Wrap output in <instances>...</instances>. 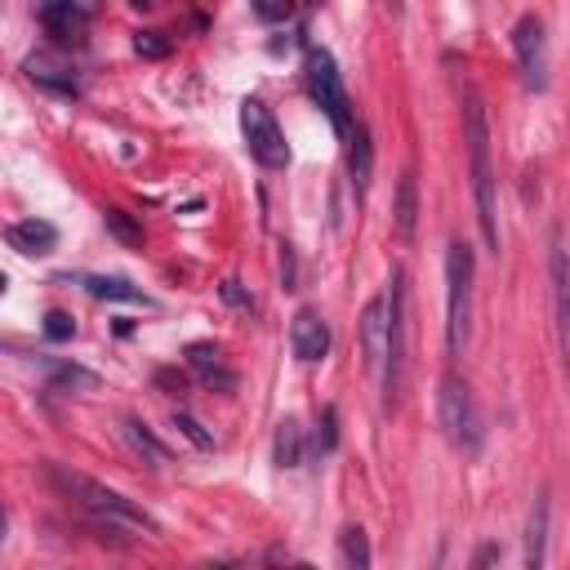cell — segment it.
<instances>
[{
  "mask_svg": "<svg viewBox=\"0 0 570 570\" xmlns=\"http://www.w3.org/2000/svg\"><path fill=\"white\" fill-rule=\"evenodd\" d=\"M303 71H307V89H312L316 107L330 116V125H334L338 134H352V129H356V120H352V98H347V89H343V76H338L334 53L321 49V45H312L307 58H303Z\"/></svg>",
  "mask_w": 570,
  "mask_h": 570,
  "instance_id": "obj_5",
  "label": "cell"
},
{
  "mask_svg": "<svg viewBox=\"0 0 570 570\" xmlns=\"http://www.w3.org/2000/svg\"><path fill=\"white\" fill-rule=\"evenodd\" d=\"M102 223H107V232H111L120 245H129V249H138V245H142V223H134L125 209L107 205V209H102Z\"/></svg>",
  "mask_w": 570,
  "mask_h": 570,
  "instance_id": "obj_23",
  "label": "cell"
},
{
  "mask_svg": "<svg viewBox=\"0 0 570 570\" xmlns=\"http://www.w3.org/2000/svg\"><path fill=\"white\" fill-rule=\"evenodd\" d=\"M22 71H27V80H31L36 89H45V94H58V98H76V94H80L76 67L62 62V58H53V53H31V58L22 62Z\"/></svg>",
  "mask_w": 570,
  "mask_h": 570,
  "instance_id": "obj_12",
  "label": "cell"
},
{
  "mask_svg": "<svg viewBox=\"0 0 570 570\" xmlns=\"http://www.w3.org/2000/svg\"><path fill=\"white\" fill-rule=\"evenodd\" d=\"M463 142H468V174L476 200V227L490 254H499V200H494V165H490V125L476 89H463Z\"/></svg>",
  "mask_w": 570,
  "mask_h": 570,
  "instance_id": "obj_1",
  "label": "cell"
},
{
  "mask_svg": "<svg viewBox=\"0 0 570 570\" xmlns=\"http://www.w3.org/2000/svg\"><path fill=\"white\" fill-rule=\"evenodd\" d=\"M254 13H258V18H267V22H276V18H289V4H263V0H258V4H254Z\"/></svg>",
  "mask_w": 570,
  "mask_h": 570,
  "instance_id": "obj_30",
  "label": "cell"
},
{
  "mask_svg": "<svg viewBox=\"0 0 570 570\" xmlns=\"http://www.w3.org/2000/svg\"><path fill=\"white\" fill-rule=\"evenodd\" d=\"M289 570H316V566H312V561H298V566H289Z\"/></svg>",
  "mask_w": 570,
  "mask_h": 570,
  "instance_id": "obj_32",
  "label": "cell"
},
{
  "mask_svg": "<svg viewBox=\"0 0 570 570\" xmlns=\"http://www.w3.org/2000/svg\"><path fill=\"white\" fill-rule=\"evenodd\" d=\"M436 419H441L450 445H459L463 454H476L481 450L485 423H481L476 396H472V387H468V379L459 370H445L441 383H436Z\"/></svg>",
  "mask_w": 570,
  "mask_h": 570,
  "instance_id": "obj_4",
  "label": "cell"
},
{
  "mask_svg": "<svg viewBox=\"0 0 570 570\" xmlns=\"http://www.w3.org/2000/svg\"><path fill=\"white\" fill-rule=\"evenodd\" d=\"M361 356H365V370L383 379V365H387V334H392V285H383L365 307H361Z\"/></svg>",
  "mask_w": 570,
  "mask_h": 570,
  "instance_id": "obj_7",
  "label": "cell"
},
{
  "mask_svg": "<svg viewBox=\"0 0 570 570\" xmlns=\"http://www.w3.org/2000/svg\"><path fill=\"white\" fill-rule=\"evenodd\" d=\"M289 347L307 365L330 352V325L321 321V312H312V307H298L294 312V321H289Z\"/></svg>",
  "mask_w": 570,
  "mask_h": 570,
  "instance_id": "obj_13",
  "label": "cell"
},
{
  "mask_svg": "<svg viewBox=\"0 0 570 570\" xmlns=\"http://www.w3.org/2000/svg\"><path fill=\"white\" fill-rule=\"evenodd\" d=\"M223 298L236 307H249V294H240V281H223Z\"/></svg>",
  "mask_w": 570,
  "mask_h": 570,
  "instance_id": "obj_31",
  "label": "cell"
},
{
  "mask_svg": "<svg viewBox=\"0 0 570 570\" xmlns=\"http://www.w3.org/2000/svg\"><path fill=\"white\" fill-rule=\"evenodd\" d=\"M187 361H191V370H196L209 387H223V392H227V387L236 383V374L223 365V352H218L214 343H191V347H187Z\"/></svg>",
  "mask_w": 570,
  "mask_h": 570,
  "instance_id": "obj_18",
  "label": "cell"
},
{
  "mask_svg": "<svg viewBox=\"0 0 570 570\" xmlns=\"http://www.w3.org/2000/svg\"><path fill=\"white\" fill-rule=\"evenodd\" d=\"M414 227H419V183H414V169H405L392 196V232L396 240H414Z\"/></svg>",
  "mask_w": 570,
  "mask_h": 570,
  "instance_id": "obj_17",
  "label": "cell"
},
{
  "mask_svg": "<svg viewBox=\"0 0 570 570\" xmlns=\"http://www.w3.org/2000/svg\"><path fill=\"white\" fill-rule=\"evenodd\" d=\"M494 566H499V543H481L468 561V570H494Z\"/></svg>",
  "mask_w": 570,
  "mask_h": 570,
  "instance_id": "obj_28",
  "label": "cell"
},
{
  "mask_svg": "<svg viewBox=\"0 0 570 570\" xmlns=\"http://www.w3.org/2000/svg\"><path fill=\"white\" fill-rule=\"evenodd\" d=\"M156 383L169 387V392H183L187 387V374H174V370H156Z\"/></svg>",
  "mask_w": 570,
  "mask_h": 570,
  "instance_id": "obj_29",
  "label": "cell"
},
{
  "mask_svg": "<svg viewBox=\"0 0 570 570\" xmlns=\"http://www.w3.org/2000/svg\"><path fill=\"white\" fill-rule=\"evenodd\" d=\"M80 285H85V294L107 298V303H147L142 289L134 281H125V276H80Z\"/></svg>",
  "mask_w": 570,
  "mask_h": 570,
  "instance_id": "obj_19",
  "label": "cell"
},
{
  "mask_svg": "<svg viewBox=\"0 0 570 570\" xmlns=\"http://www.w3.org/2000/svg\"><path fill=\"white\" fill-rule=\"evenodd\" d=\"M45 472H49V481H53L80 512H89L98 525L156 534V521H151L134 499H125L120 490H111V485H102V481H94V476H85V472H71V468H62V463H49Z\"/></svg>",
  "mask_w": 570,
  "mask_h": 570,
  "instance_id": "obj_2",
  "label": "cell"
},
{
  "mask_svg": "<svg viewBox=\"0 0 570 570\" xmlns=\"http://www.w3.org/2000/svg\"><path fill=\"white\" fill-rule=\"evenodd\" d=\"M548 285H552V312H557V347H561V370L570 379V249L561 232H552L548 249Z\"/></svg>",
  "mask_w": 570,
  "mask_h": 570,
  "instance_id": "obj_9",
  "label": "cell"
},
{
  "mask_svg": "<svg viewBox=\"0 0 570 570\" xmlns=\"http://www.w3.org/2000/svg\"><path fill=\"white\" fill-rule=\"evenodd\" d=\"M240 134H245V147H249V156L258 165H267V169H285L289 165L285 129L276 125V111L263 98H245L240 102Z\"/></svg>",
  "mask_w": 570,
  "mask_h": 570,
  "instance_id": "obj_6",
  "label": "cell"
},
{
  "mask_svg": "<svg viewBox=\"0 0 570 570\" xmlns=\"http://www.w3.org/2000/svg\"><path fill=\"white\" fill-rule=\"evenodd\" d=\"M272 459H276V468H298V463H303V428H298L294 419H281V423H276Z\"/></svg>",
  "mask_w": 570,
  "mask_h": 570,
  "instance_id": "obj_20",
  "label": "cell"
},
{
  "mask_svg": "<svg viewBox=\"0 0 570 570\" xmlns=\"http://www.w3.org/2000/svg\"><path fill=\"white\" fill-rule=\"evenodd\" d=\"M174 428H178V432H183V436H187L196 450H209V445H214V436H209V432H205V428H200V423H196L187 410H174Z\"/></svg>",
  "mask_w": 570,
  "mask_h": 570,
  "instance_id": "obj_25",
  "label": "cell"
},
{
  "mask_svg": "<svg viewBox=\"0 0 570 570\" xmlns=\"http://www.w3.org/2000/svg\"><path fill=\"white\" fill-rule=\"evenodd\" d=\"M36 22L45 27V36H49L58 49H76V45H85L89 9H85V4H71V0H49V4L36 9Z\"/></svg>",
  "mask_w": 570,
  "mask_h": 570,
  "instance_id": "obj_11",
  "label": "cell"
},
{
  "mask_svg": "<svg viewBox=\"0 0 570 570\" xmlns=\"http://www.w3.org/2000/svg\"><path fill=\"white\" fill-rule=\"evenodd\" d=\"M338 557H343V570H370V534L361 525H343Z\"/></svg>",
  "mask_w": 570,
  "mask_h": 570,
  "instance_id": "obj_21",
  "label": "cell"
},
{
  "mask_svg": "<svg viewBox=\"0 0 570 570\" xmlns=\"http://www.w3.org/2000/svg\"><path fill=\"white\" fill-rule=\"evenodd\" d=\"M125 441H129L142 459H151V463H169V445H160V441L138 423V419H125Z\"/></svg>",
  "mask_w": 570,
  "mask_h": 570,
  "instance_id": "obj_22",
  "label": "cell"
},
{
  "mask_svg": "<svg viewBox=\"0 0 570 570\" xmlns=\"http://www.w3.org/2000/svg\"><path fill=\"white\" fill-rule=\"evenodd\" d=\"M370 178H374V138H370V125L356 120V129L347 134V183L356 196H365Z\"/></svg>",
  "mask_w": 570,
  "mask_h": 570,
  "instance_id": "obj_15",
  "label": "cell"
},
{
  "mask_svg": "<svg viewBox=\"0 0 570 570\" xmlns=\"http://www.w3.org/2000/svg\"><path fill=\"white\" fill-rule=\"evenodd\" d=\"M548 521H552V503H548V490H539L525 517V570L548 566Z\"/></svg>",
  "mask_w": 570,
  "mask_h": 570,
  "instance_id": "obj_14",
  "label": "cell"
},
{
  "mask_svg": "<svg viewBox=\"0 0 570 570\" xmlns=\"http://www.w3.org/2000/svg\"><path fill=\"white\" fill-rule=\"evenodd\" d=\"M472 245L468 240H450L445 245V347L450 356H463L468 347V330H472Z\"/></svg>",
  "mask_w": 570,
  "mask_h": 570,
  "instance_id": "obj_3",
  "label": "cell"
},
{
  "mask_svg": "<svg viewBox=\"0 0 570 570\" xmlns=\"http://www.w3.org/2000/svg\"><path fill=\"white\" fill-rule=\"evenodd\" d=\"M316 445H321V450H334V445H338V410H334V405H325V410H321Z\"/></svg>",
  "mask_w": 570,
  "mask_h": 570,
  "instance_id": "obj_26",
  "label": "cell"
},
{
  "mask_svg": "<svg viewBox=\"0 0 570 570\" xmlns=\"http://www.w3.org/2000/svg\"><path fill=\"white\" fill-rule=\"evenodd\" d=\"M392 334H387V365H383V405H396L401 379H405V272L392 267Z\"/></svg>",
  "mask_w": 570,
  "mask_h": 570,
  "instance_id": "obj_8",
  "label": "cell"
},
{
  "mask_svg": "<svg viewBox=\"0 0 570 570\" xmlns=\"http://www.w3.org/2000/svg\"><path fill=\"white\" fill-rule=\"evenodd\" d=\"M174 49V40L165 36V31H134V53H142V58H165Z\"/></svg>",
  "mask_w": 570,
  "mask_h": 570,
  "instance_id": "obj_24",
  "label": "cell"
},
{
  "mask_svg": "<svg viewBox=\"0 0 570 570\" xmlns=\"http://www.w3.org/2000/svg\"><path fill=\"white\" fill-rule=\"evenodd\" d=\"M4 240L18 254H49L58 245V227L49 218H18V223L4 227Z\"/></svg>",
  "mask_w": 570,
  "mask_h": 570,
  "instance_id": "obj_16",
  "label": "cell"
},
{
  "mask_svg": "<svg viewBox=\"0 0 570 570\" xmlns=\"http://www.w3.org/2000/svg\"><path fill=\"white\" fill-rule=\"evenodd\" d=\"M512 53H517V67H521V80L530 89H543L548 85V62H543V18L539 13H521L512 22Z\"/></svg>",
  "mask_w": 570,
  "mask_h": 570,
  "instance_id": "obj_10",
  "label": "cell"
},
{
  "mask_svg": "<svg viewBox=\"0 0 570 570\" xmlns=\"http://www.w3.org/2000/svg\"><path fill=\"white\" fill-rule=\"evenodd\" d=\"M76 334V321L67 316V312H45V338H53V343H62V338H71Z\"/></svg>",
  "mask_w": 570,
  "mask_h": 570,
  "instance_id": "obj_27",
  "label": "cell"
}]
</instances>
